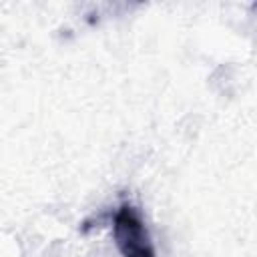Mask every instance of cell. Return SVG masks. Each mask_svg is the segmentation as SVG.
Masks as SVG:
<instances>
[{
    "instance_id": "obj_1",
    "label": "cell",
    "mask_w": 257,
    "mask_h": 257,
    "mask_svg": "<svg viewBox=\"0 0 257 257\" xmlns=\"http://www.w3.org/2000/svg\"><path fill=\"white\" fill-rule=\"evenodd\" d=\"M114 239L122 257H155L149 231L139 213L122 205L114 215Z\"/></svg>"
}]
</instances>
